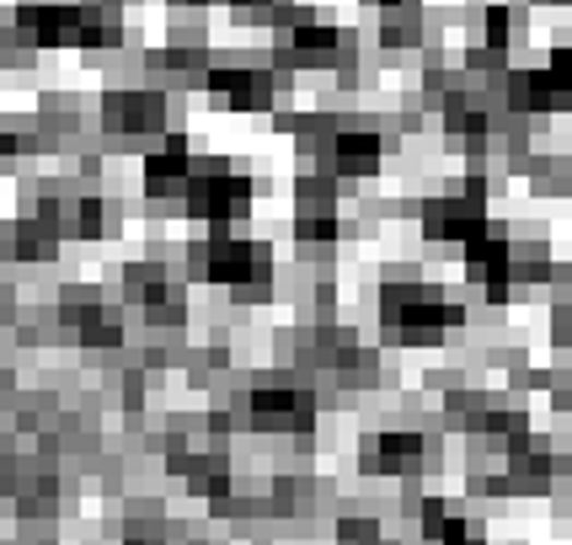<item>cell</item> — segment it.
Returning <instances> with one entry per match:
<instances>
[{
	"mask_svg": "<svg viewBox=\"0 0 572 545\" xmlns=\"http://www.w3.org/2000/svg\"><path fill=\"white\" fill-rule=\"evenodd\" d=\"M241 199H247V188L236 177H214V182L199 188V203H204L208 214H230V209H241Z\"/></svg>",
	"mask_w": 572,
	"mask_h": 545,
	"instance_id": "1",
	"label": "cell"
}]
</instances>
